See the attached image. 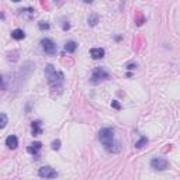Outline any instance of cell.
<instances>
[{
    "mask_svg": "<svg viewBox=\"0 0 180 180\" xmlns=\"http://www.w3.org/2000/svg\"><path fill=\"white\" fill-rule=\"evenodd\" d=\"M98 139L101 141V143L104 145L108 152H118L120 151V145L115 142L114 139V130L111 128H103L100 134H98Z\"/></svg>",
    "mask_w": 180,
    "mask_h": 180,
    "instance_id": "1",
    "label": "cell"
},
{
    "mask_svg": "<svg viewBox=\"0 0 180 180\" xmlns=\"http://www.w3.org/2000/svg\"><path fill=\"white\" fill-rule=\"evenodd\" d=\"M45 76L48 79V83L53 89H59L62 82H63V75L61 72H58L52 65H48L45 68Z\"/></svg>",
    "mask_w": 180,
    "mask_h": 180,
    "instance_id": "2",
    "label": "cell"
},
{
    "mask_svg": "<svg viewBox=\"0 0 180 180\" xmlns=\"http://www.w3.org/2000/svg\"><path fill=\"white\" fill-rule=\"evenodd\" d=\"M41 45H42V49H44L45 53H48V55H55L56 53V45L52 40H49V38H45L41 41Z\"/></svg>",
    "mask_w": 180,
    "mask_h": 180,
    "instance_id": "3",
    "label": "cell"
},
{
    "mask_svg": "<svg viewBox=\"0 0 180 180\" xmlns=\"http://www.w3.org/2000/svg\"><path fill=\"white\" fill-rule=\"evenodd\" d=\"M106 79H108V73L103 68H96L93 70V75H92V82L93 83H98L101 80H106Z\"/></svg>",
    "mask_w": 180,
    "mask_h": 180,
    "instance_id": "4",
    "label": "cell"
},
{
    "mask_svg": "<svg viewBox=\"0 0 180 180\" xmlns=\"http://www.w3.org/2000/svg\"><path fill=\"white\" fill-rule=\"evenodd\" d=\"M151 166L153 169H156V170H165V169H168L169 163L168 160L163 159V158H153L151 160Z\"/></svg>",
    "mask_w": 180,
    "mask_h": 180,
    "instance_id": "5",
    "label": "cell"
},
{
    "mask_svg": "<svg viewBox=\"0 0 180 180\" xmlns=\"http://www.w3.org/2000/svg\"><path fill=\"white\" fill-rule=\"evenodd\" d=\"M40 177H45V179H53V177L58 176V173L53 170L51 166H42L40 169V172H38Z\"/></svg>",
    "mask_w": 180,
    "mask_h": 180,
    "instance_id": "6",
    "label": "cell"
},
{
    "mask_svg": "<svg viewBox=\"0 0 180 180\" xmlns=\"http://www.w3.org/2000/svg\"><path fill=\"white\" fill-rule=\"evenodd\" d=\"M6 145H7L10 149H16L18 146V139H17L16 135H8L7 139H6Z\"/></svg>",
    "mask_w": 180,
    "mask_h": 180,
    "instance_id": "7",
    "label": "cell"
},
{
    "mask_svg": "<svg viewBox=\"0 0 180 180\" xmlns=\"http://www.w3.org/2000/svg\"><path fill=\"white\" fill-rule=\"evenodd\" d=\"M41 148H42L41 142H33L28 148H27V151H28L30 153H33L34 156H38V152L41 151Z\"/></svg>",
    "mask_w": 180,
    "mask_h": 180,
    "instance_id": "8",
    "label": "cell"
},
{
    "mask_svg": "<svg viewBox=\"0 0 180 180\" xmlns=\"http://www.w3.org/2000/svg\"><path fill=\"white\" fill-rule=\"evenodd\" d=\"M90 56L93 59H101L104 56V49L103 48H92L90 49Z\"/></svg>",
    "mask_w": 180,
    "mask_h": 180,
    "instance_id": "9",
    "label": "cell"
},
{
    "mask_svg": "<svg viewBox=\"0 0 180 180\" xmlns=\"http://www.w3.org/2000/svg\"><path fill=\"white\" fill-rule=\"evenodd\" d=\"M11 37L14 38V40H17V41H18V40H23V38L25 37V34H24V31H23V30L17 28V30H14V31L11 33Z\"/></svg>",
    "mask_w": 180,
    "mask_h": 180,
    "instance_id": "10",
    "label": "cell"
},
{
    "mask_svg": "<svg viewBox=\"0 0 180 180\" xmlns=\"http://www.w3.org/2000/svg\"><path fill=\"white\" fill-rule=\"evenodd\" d=\"M65 51H66V52H69V53L75 52V51H76V42H75V41L66 42V45H65Z\"/></svg>",
    "mask_w": 180,
    "mask_h": 180,
    "instance_id": "11",
    "label": "cell"
},
{
    "mask_svg": "<svg viewBox=\"0 0 180 180\" xmlns=\"http://www.w3.org/2000/svg\"><path fill=\"white\" fill-rule=\"evenodd\" d=\"M41 134V128H40V121H34L33 123V135Z\"/></svg>",
    "mask_w": 180,
    "mask_h": 180,
    "instance_id": "12",
    "label": "cell"
},
{
    "mask_svg": "<svg viewBox=\"0 0 180 180\" xmlns=\"http://www.w3.org/2000/svg\"><path fill=\"white\" fill-rule=\"evenodd\" d=\"M148 143V139L146 138H142V139H139L138 142L135 143V148H142L143 145H146Z\"/></svg>",
    "mask_w": 180,
    "mask_h": 180,
    "instance_id": "13",
    "label": "cell"
},
{
    "mask_svg": "<svg viewBox=\"0 0 180 180\" xmlns=\"http://www.w3.org/2000/svg\"><path fill=\"white\" fill-rule=\"evenodd\" d=\"M0 120H2V123H0V127L4 128L6 127V124H7V117H6V114H0Z\"/></svg>",
    "mask_w": 180,
    "mask_h": 180,
    "instance_id": "14",
    "label": "cell"
},
{
    "mask_svg": "<svg viewBox=\"0 0 180 180\" xmlns=\"http://www.w3.org/2000/svg\"><path fill=\"white\" fill-rule=\"evenodd\" d=\"M38 27H40L41 30H48L49 24H48V23H45V21H40V23H38Z\"/></svg>",
    "mask_w": 180,
    "mask_h": 180,
    "instance_id": "15",
    "label": "cell"
},
{
    "mask_svg": "<svg viewBox=\"0 0 180 180\" xmlns=\"http://www.w3.org/2000/svg\"><path fill=\"white\" fill-rule=\"evenodd\" d=\"M59 148H61V141H59V139H56V141H53V142H52V149L58 151Z\"/></svg>",
    "mask_w": 180,
    "mask_h": 180,
    "instance_id": "16",
    "label": "cell"
},
{
    "mask_svg": "<svg viewBox=\"0 0 180 180\" xmlns=\"http://www.w3.org/2000/svg\"><path fill=\"white\" fill-rule=\"evenodd\" d=\"M96 23H97V17H96V16H92V17L89 18V24L96 25Z\"/></svg>",
    "mask_w": 180,
    "mask_h": 180,
    "instance_id": "17",
    "label": "cell"
},
{
    "mask_svg": "<svg viewBox=\"0 0 180 180\" xmlns=\"http://www.w3.org/2000/svg\"><path fill=\"white\" fill-rule=\"evenodd\" d=\"M111 106L114 107V108H117V110H120V108H121V106H120V103L117 101V100H114V101L111 103Z\"/></svg>",
    "mask_w": 180,
    "mask_h": 180,
    "instance_id": "18",
    "label": "cell"
},
{
    "mask_svg": "<svg viewBox=\"0 0 180 180\" xmlns=\"http://www.w3.org/2000/svg\"><path fill=\"white\" fill-rule=\"evenodd\" d=\"M85 3H93V0H83Z\"/></svg>",
    "mask_w": 180,
    "mask_h": 180,
    "instance_id": "19",
    "label": "cell"
},
{
    "mask_svg": "<svg viewBox=\"0 0 180 180\" xmlns=\"http://www.w3.org/2000/svg\"><path fill=\"white\" fill-rule=\"evenodd\" d=\"M13 2H20V0H13Z\"/></svg>",
    "mask_w": 180,
    "mask_h": 180,
    "instance_id": "20",
    "label": "cell"
}]
</instances>
